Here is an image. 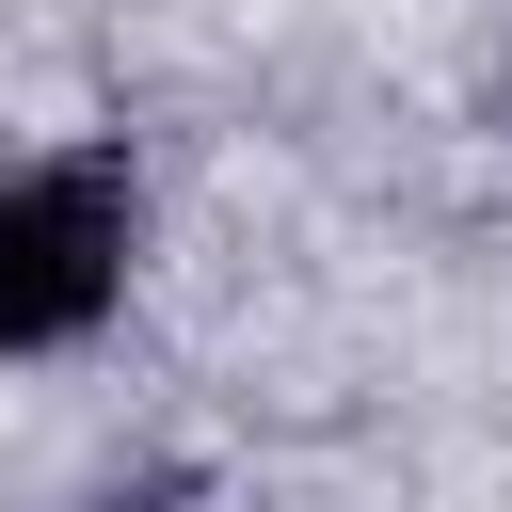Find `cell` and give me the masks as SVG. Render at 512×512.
<instances>
[{"label": "cell", "instance_id": "6da1fadb", "mask_svg": "<svg viewBox=\"0 0 512 512\" xmlns=\"http://www.w3.org/2000/svg\"><path fill=\"white\" fill-rule=\"evenodd\" d=\"M128 304V176L48 144L0 160V352H80Z\"/></svg>", "mask_w": 512, "mask_h": 512}]
</instances>
